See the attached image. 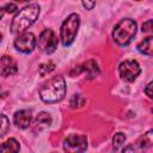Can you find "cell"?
Here are the masks:
<instances>
[{
	"label": "cell",
	"mask_w": 153,
	"mask_h": 153,
	"mask_svg": "<svg viewBox=\"0 0 153 153\" xmlns=\"http://www.w3.org/2000/svg\"><path fill=\"white\" fill-rule=\"evenodd\" d=\"M85 102H86V99H85L81 94H74V96L72 97L71 102H69V105H71V108H73V109H75V108H81V106H84Z\"/></svg>",
	"instance_id": "cell-19"
},
{
	"label": "cell",
	"mask_w": 153,
	"mask_h": 153,
	"mask_svg": "<svg viewBox=\"0 0 153 153\" xmlns=\"http://www.w3.org/2000/svg\"><path fill=\"white\" fill-rule=\"evenodd\" d=\"M10 129V120L5 115H0V137L7 134Z\"/></svg>",
	"instance_id": "cell-18"
},
{
	"label": "cell",
	"mask_w": 153,
	"mask_h": 153,
	"mask_svg": "<svg viewBox=\"0 0 153 153\" xmlns=\"http://www.w3.org/2000/svg\"><path fill=\"white\" fill-rule=\"evenodd\" d=\"M19 143L16 139H8L6 142H4L2 145H0V152H6V153H11V152H18L19 151Z\"/></svg>",
	"instance_id": "cell-13"
},
{
	"label": "cell",
	"mask_w": 153,
	"mask_h": 153,
	"mask_svg": "<svg viewBox=\"0 0 153 153\" xmlns=\"http://www.w3.org/2000/svg\"><path fill=\"white\" fill-rule=\"evenodd\" d=\"M151 87H152V81L151 82H148V85L146 86V88H145V93L148 96V98H152V92H151Z\"/></svg>",
	"instance_id": "cell-23"
},
{
	"label": "cell",
	"mask_w": 153,
	"mask_h": 153,
	"mask_svg": "<svg viewBox=\"0 0 153 153\" xmlns=\"http://www.w3.org/2000/svg\"><path fill=\"white\" fill-rule=\"evenodd\" d=\"M17 63L11 56H1L0 57V75L10 76L17 73Z\"/></svg>",
	"instance_id": "cell-9"
},
{
	"label": "cell",
	"mask_w": 153,
	"mask_h": 153,
	"mask_svg": "<svg viewBox=\"0 0 153 153\" xmlns=\"http://www.w3.org/2000/svg\"><path fill=\"white\" fill-rule=\"evenodd\" d=\"M38 48L45 54H51L57 48V37L51 29H44L38 37Z\"/></svg>",
	"instance_id": "cell-5"
},
{
	"label": "cell",
	"mask_w": 153,
	"mask_h": 153,
	"mask_svg": "<svg viewBox=\"0 0 153 153\" xmlns=\"http://www.w3.org/2000/svg\"><path fill=\"white\" fill-rule=\"evenodd\" d=\"M66 94V82L62 76H54L39 90V97L45 103L60 102Z\"/></svg>",
	"instance_id": "cell-2"
},
{
	"label": "cell",
	"mask_w": 153,
	"mask_h": 153,
	"mask_svg": "<svg viewBox=\"0 0 153 153\" xmlns=\"http://www.w3.org/2000/svg\"><path fill=\"white\" fill-rule=\"evenodd\" d=\"M54 69H55V65H54V62L49 61V62L42 63V65L38 67V73L41 74V76H45V75L50 74Z\"/></svg>",
	"instance_id": "cell-16"
},
{
	"label": "cell",
	"mask_w": 153,
	"mask_h": 153,
	"mask_svg": "<svg viewBox=\"0 0 153 153\" xmlns=\"http://www.w3.org/2000/svg\"><path fill=\"white\" fill-rule=\"evenodd\" d=\"M82 4L87 10H92L96 4V0H82Z\"/></svg>",
	"instance_id": "cell-22"
},
{
	"label": "cell",
	"mask_w": 153,
	"mask_h": 153,
	"mask_svg": "<svg viewBox=\"0 0 153 153\" xmlns=\"http://www.w3.org/2000/svg\"><path fill=\"white\" fill-rule=\"evenodd\" d=\"M79 25H80V17L76 13L69 14L67 19L63 20L60 29V38L65 47H68L74 42Z\"/></svg>",
	"instance_id": "cell-4"
},
{
	"label": "cell",
	"mask_w": 153,
	"mask_h": 153,
	"mask_svg": "<svg viewBox=\"0 0 153 153\" xmlns=\"http://www.w3.org/2000/svg\"><path fill=\"white\" fill-rule=\"evenodd\" d=\"M13 121H14V124L17 127H19L22 129H25L31 124L32 114H31L30 110H19L14 114Z\"/></svg>",
	"instance_id": "cell-10"
},
{
	"label": "cell",
	"mask_w": 153,
	"mask_h": 153,
	"mask_svg": "<svg viewBox=\"0 0 153 153\" xmlns=\"http://www.w3.org/2000/svg\"><path fill=\"white\" fill-rule=\"evenodd\" d=\"M14 1H17V2H26L29 0H14Z\"/></svg>",
	"instance_id": "cell-25"
},
{
	"label": "cell",
	"mask_w": 153,
	"mask_h": 153,
	"mask_svg": "<svg viewBox=\"0 0 153 153\" xmlns=\"http://www.w3.org/2000/svg\"><path fill=\"white\" fill-rule=\"evenodd\" d=\"M140 72L141 68L135 60H124L118 66L120 76L126 81H134Z\"/></svg>",
	"instance_id": "cell-6"
},
{
	"label": "cell",
	"mask_w": 153,
	"mask_h": 153,
	"mask_svg": "<svg viewBox=\"0 0 153 153\" xmlns=\"http://www.w3.org/2000/svg\"><path fill=\"white\" fill-rule=\"evenodd\" d=\"M36 45L35 35L31 32H23L14 39V48L22 53H31Z\"/></svg>",
	"instance_id": "cell-8"
},
{
	"label": "cell",
	"mask_w": 153,
	"mask_h": 153,
	"mask_svg": "<svg viewBox=\"0 0 153 153\" xmlns=\"http://www.w3.org/2000/svg\"><path fill=\"white\" fill-rule=\"evenodd\" d=\"M35 124L38 129H42V128H47L51 124V117L49 114L47 112H41L37 115L36 117V121H35Z\"/></svg>",
	"instance_id": "cell-12"
},
{
	"label": "cell",
	"mask_w": 153,
	"mask_h": 153,
	"mask_svg": "<svg viewBox=\"0 0 153 153\" xmlns=\"http://www.w3.org/2000/svg\"><path fill=\"white\" fill-rule=\"evenodd\" d=\"M1 39H2V35H1V32H0V42H1Z\"/></svg>",
	"instance_id": "cell-26"
},
{
	"label": "cell",
	"mask_w": 153,
	"mask_h": 153,
	"mask_svg": "<svg viewBox=\"0 0 153 153\" xmlns=\"http://www.w3.org/2000/svg\"><path fill=\"white\" fill-rule=\"evenodd\" d=\"M137 50L147 56H151L152 53H153V37L152 36H148L146 37L141 43H139L137 45Z\"/></svg>",
	"instance_id": "cell-11"
},
{
	"label": "cell",
	"mask_w": 153,
	"mask_h": 153,
	"mask_svg": "<svg viewBox=\"0 0 153 153\" xmlns=\"http://www.w3.org/2000/svg\"><path fill=\"white\" fill-rule=\"evenodd\" d=\"M124 141H126V135L123 133H116L114 139H112L114 149L115 151H120L122 148V146L124 145Z\"/></svg>",
	"instance_id": "cell-17"
},
{
	"label": "cell",
	"mask_w": 153,
	"mask_h": 153,
	"mask_svg": "<svg viewBox=\"0 0 153 153\" xmlns=\"http://www.w3.org/2000/svg\"><path fill=\"white\" fill-rule=\"evenodd\" d=\"M39 16V6L37 4H31L22 8L11 23V32L14 35H20L30 27Z\"/></svg>",
	"instance_id": "cell-1"
},
{
	"label": "cell",
	"mask_w": 153,
	"mask_h": 153,
	"mask_svg": "<svg viewBox=\"0 0 153 153\" xmlns=\"http://www.w3.org/2000/svg\"><path fill=\"white\" fill-rule=\"evenodd\" d=\"M152 142H153V139H152V130H148L146 134H143V136L139 140V147L141 149H145L147 147H151L152 146Z\"/></svg>",
	"instance_id": "cell-15"
},
{
	"label": "cell",
	"mask_w": 153,
	"mask_h": 153,
	"mask_svg": "<svg viewBox=\"0 0 153 153\" xmlns=\"http://www.w3.org/2000/svg\"><path fill=\"white\" fill-rule=\"evenodd\" d=\"M135 33H136V23L130 18H126L116 24L112 31V38L118 45L126 47L133 41Z\"/></svg>",
	"instance_id": "cell-3"
},
{
	"label": "cell",
	"mask_w": 153,
	"mask_h": 153,
	"mask_svg": "<svg viewBox=\"0 0 153 153\" xmlns=\"http://www.w3.org/2000/svg\"><path fill=\"white\" fill-rule=\"evenodd\" d=\"M4 10H5L7 13H14L18 8H17V5H14V4H6L5 7H4Z\"/></svg>",
	"instance_id": "cell-20"
},
{
	"label": "cell",
	"mask_w": 153,
	"mask_h": 153,
	"mask_svg": "<svg viewBox=\"0 0 153 153\" xmlns=\"http://www.w3.org/2000/svg\"><path fill=\"white\" fill-rule=\"evenodd\" d=\"M87 148V139L84 135L71 134L63 141V149L66 152H82Z\"/></svg>",
	"instance_id": "cell-7"
},
{
	"label": "cell",
	"mask_w": 153,
	"mask_h": 153,
	"mask_svg": "<svg viewBox=\"0 0 153 153\" xmlns=\"http://www.w3.org/2000/svg\"><path fill=\"white\" fill-rule=\"evenodd\" d=\"M4 13H5V10H4V8L0 6V19L4 17Z\"/></svg>",
	"instance_id": "cell-24"
},
{
	"label": "cell",
	"mask_w": 153,
	"mask_h": 153,
	"mask_svg": "<svg viewBox=\"0 0 153 153\" xmlns=\"http://www.w3.org/2000/svg\"><path fill=\"white\" fill-rule=\"evenodd\" d=\"M79 68H80V71H85L90 78H93V76H96L99 73V69H98L97 63L94 61H92V60L91 61H87L82 67L80 66Z\"/></svg>",
	"instance_id": "cell-14"
},
{
	"label": "cell",
	"mask_w": 153,
	"mask_h": 153,
	"mask_svg": "<svg viewBox=\"0 0 153 153\" xmlns=\"http://www.w3.org/2000/svg\"><path fill=\"white\" fill-rule=\"evenodd\" d=\"M152 31V20H147L142 24V32H151Z\"/></svg>",
	"instance_id": "cell-21"
}]
</instances>
